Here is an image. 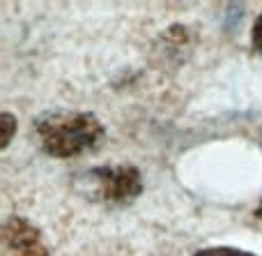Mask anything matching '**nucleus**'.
Instances as JSON below:
<instances>
[{
  "label": "nucleus",
  "instance_id": "1",
  "mask_svg": "<svg viewBox=\"0 0 262 256\" xmlns=\"http://www.w3.org/2000/svg\"><path fill=\"white\" fill-rule=\"evenodd\" d=\"M35 134L41 150L55 160H72L101 146L106 129L95 113L49 111L35 120Z\"/></svg>",
  "mask_w": 262,
  "mask_h": 256
},
{
  "label": "nucleus",
  "instance_id": "2",
  "mask_svg": "<svg viewBox=\"0 0 262 256\" xmlns=\"http://www.w3.org/2000/svg\"><path fill=\"white\" fill-rule=\"evenodd\" d=\"M92 183V199L106 206H127L143 194V175L131 164L97 166L88 173Z\"/></svg>",
  "mask_w": 262,
  "mask_h": 256
},
{
  "label": "nucleus",
  "instance_id": "3",
  "mask_svg": "<svg viewBox=\"0 0 262 256\" xmlns=\"http://www.w3.org/2000/svg\"><path fill=\"white\" fill-rule=\"evenodd\" d=\"M5 256H51L39 231L23 217H9L0 231Z\"/></svg>",
  "mask_w": 262,
  "mask_h": 256
},
{
  "label": "nucleus",
  "instance_id": "4",
  "mask_svg": "<svg viewBox=\"0 0 262 256\" xmlns=\"http://www.w3.org/2000/svg\"><path fill=\"white\" fill-rule=\"evenodd\" d=\"M0 127H3V136H0V150H7V146L12 143L14 139V132H16V118L12 113L5 111L0 115Z\"/></svg>",
  "mask_w": 262,
  "mask_h": 256
},
{
  "label": "nucleus",
  "instance_id": "5",
  "mask_svg": "<svg viewBox=\"0 0 262 256\" xmlns=\"http://www.w3.org/2000/svg\"><path fill=\"white\" fill-rule=\"evenodd\" d=\"M193 256H255V254H249L244 249H235V247H207L195 252Z\"/></svg>",
  "mask_w": 262,
  "mask_h": 256
},
{
  "label": "nucleus",
  "instance_id": "6",
  "mask_svg": "<svg viewBox=\"0 0 262 256\" xmlns=\"http://www.w3.org/2000/svg\"><path fill=\"white\" fill-rule=\"evenodd\" d=\"M251 42H253V49L262 53V14L255 18L253 23V32H251Z\"/></svg>",
  "mask_w": 262,
  "mask_h": 256
},
{
  "label": "nucleus",
  "instance_id": "7",
  "mask_svg": "<svg viewBox=\"0 0 262 256\" xmlns=\"http://www.w3.org/2000/svg\"><path fill=\"white\" fill-rule=\"evenodd\" d=\"M255 215H258V217H260V220H262V201H260V206H258V210H255Z\"/></svg>",
  "mask_w": 262,
  "mask_h": 256
}]
</instances>
